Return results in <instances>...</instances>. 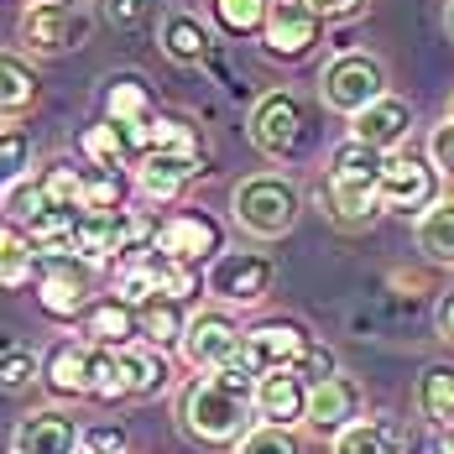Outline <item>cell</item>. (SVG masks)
<instances>
[{
    "label": "cell",
    "mask_w": 454,
    "mask_h": 454,
    "mask_svg": "<svg viewBox=\"0 0 454 454\" xmlns=\"http://www.w3.org/2000/svg\"><path fill=\"white\" fill-rule=\"evenodd\" d=\"M256 397H240V392H230L220 376H193L188 387H183L178 397V423L183 434L193 439V444H215V450H225V444H240L251 428H256Z\"/></svg>",
    "instance_id": "1"
},
{
    "label": "cell",
    "mask_w": 454,
    "mask_h": 454,
    "mask_svg": "<svg viewBox=\"0 0 454 454\" xmlns=\"http://www.w3.org/2000/svg\"><path fill=\"white\" fill-rule=\"evenodd\" d=\"M428 162L439 168V178L454 183V121L444 115L439 126H434V137H428Z\"/></svg>",
    "instance_id": "39"
},
{
    "label": "cell",
    "mask_w": 454,
    "mask_h": 454,
    "mask_svg": "<svg viewBox=\"0 0 454 454\" xmlns=\"http://www.w3.org/2000/svg\"><path fill=\"white\" fill-rule=\"evenodd\" d=\"M79 454H126V428L121 423H94V428H84Z\"/></svg>",
    "instance_id": "40"
},
{
    "label": "cell",
    "mask_w": 454,
    "mask_h": 454,
    "mask_svg": "<svg viewBox=\"0 0 454 454\" xmlns=\"http://www.w3.org/2000/svg\"><path fill=\"white\" fill-rule=\"evenodd\" d=\"M334 454H418V439L392 418H361L334 439Z\"/></svg>",
    "instance_id": "23"
},
{
    "label": "cell",
    "mask_w": 454,
    "mask_h": 454,
    "mask_svg": "<svg viewBox=\"0 0 454 454\" xmlns=\"http://www.w3.org/2000/svg\"><path fill=\"white\" fill-rule=\"evenodd\" d=\"M32 99H37V74H32V63L16 58V52H0V115H21Z\"/></svg>",
    "instance_id": "31"
},
{
    "label": "cell",
    "mask_w": 454,
    "mask_h": 454,
    "mask_svg": "<svg viewBox=\"0 0 454 454\" xmlns=\"http://www.w3.org/2000/svg\"><path fill=\"white\" fill-rule=\"evenodd\" d=\"M251 146L272 162H298L309 152V110L293 90H272L256 99L251 110V126H246Z\"/></svg>",
    "instance_id": "4"
},
{
    "label": "cell",
    "mask_w": 454,
    "mask_h": 454,
    "mask_svg": "<svg viewBox=\"0 0 454 454\" xmlns=\"http://www.w3.org/2000/svg\"><path fill=\"white\" fill-rule=\"evenodd\" d=\"M131 183L121 168H84V209H126Z\"/></svg>",
    "instance_id": "33"
},
{
    "label": "cell",
    "mask_w": 454,
    "mask_h": 454,
    "mask_svg": "<svg viewBox=\"0 0 454 454\" xmlns=\"http://www.w3.org/2000/svg\"><path fill=\"white\" fill-rule=\"evenodd\" d=\"M235 454H303V444H298V434L293 428H277V423H256L240 444H235Z\"/></svg>",
    "instance_id": "36"
},
{
    "label": "cell",
    "mask_w": 454,
    "mask_h": 454,
    "mask_svg": "<svg viewBox=\"0 0 454 454\" xmlns=\"http://www.w3.org/2000/svg\"><path fill=\"white\" fill-rule=\"evenodd\" d=\"M365 418V392L361 381H350V376H329L324 387H314V397H309V428H314L318 439H340L350 423H361Z\"/></svg>",
    "instance_id": "17"
},
{
    "label": "cell",
    "mask_w": 454,
    "mask_h": 454,
    "mask_svg": "<svg viewBox=\"0 0 454 454\" xmlns=\"http://www.w3.org/2000/svg\"><path fill=\"white\" fill-rule=\"evenodd\" d=\"M90 27L84 5H32L21 16V37L32 52H79L90 43Z\"/></svg>",
    "instance_id": "13"
},
{
    "label": "cell",
    "mask_w": 454,
    "mask_h": 454,
    "mask_svg": "<svg viewBox=\"0 0 454 454\" xmlns=\"http://www.w3.org/2000/svg\"><path fill=\"white\" fill-rule=\"evenodd\" d=\"M32 168V137L27 131H0V188H16Z\"/></svg>",
    "instance_id": "35"
},
{
    "label": "cell",
    "mask_w": 454,
    "mask_h": 454,
    "mask_svg": "<svg viewBox=\"0 0 454 454\" xmlns=\"http://www.w3.org/2000/svg\"><path fill=\"white\" fill-rule=\"evenodd\" d=\"M314 334L298 324V318H262L246 329V345H240V361L251 365L256 376H272V371H298V361L309 356Z\"/></svg>",
    "instance_id": "8"
},
{
    "label": "cell",
    "mask_w": 454,
    "mask_h": 454,
    "mask_svg": "<svg viewBox=\"0 0 454 454\" xmlns=\"http://www.w3.org/2000/svg\"><path fill=\"white\" fill-rule=\"evenodd\" d=\"M240 345H246V329L225 309H199L188 318V334H183L178 350H183V361L204 376V371H220V365L240 361Z\"/></svg>",
    "instance_id": "11"
},
{
    "label": "cell",
    "mask_w": 454,
    "mask_h": 454,
    "mask_svg": "<svg viewBox=\"0 0 454 454\" xmlns=\"http://www.w3.org/2000/svg\"><path fill=\"white\" fill-rule=\"evenodd\" d=\"M99 110H105V121H110V126H121L126 137H137V146H141V131L162 115L152 84H146L141 74H131V68H121V74H110V79H105V90H99Z\"/></svg>",
    "instance_id": "14"
},
{
    "label": "cell",
    "mask_w": 454,
    "mask_h": 454,
    "mask_svg": "<svg viewBox=\"0 0 454 454\" xmlns=\"http://www.w3.org/2000/svg\"><path fill=\"white\" fill-rule=\"evenodd\" d=\"M318 94H324L329 110L361 115L365 105H376L387 94V68L371 52H340V58H329V68L318 79Z\"/></svg>",
    "instance_id": "6"
},
{
    "label": "cell",
    "mask_w": 454,
    "mask_h": 454,
    "mask_svg": "<svg viewBox=\"0 0 454 454\" xmlns=\"http://www.w3.org/2000/svg\"><path fill=\"white\" fill-rule=\"evenodd\" d=\"M79 152H84V162L90 168H137L141 162V146L137 137H126L121 126H110V121H99V126H90L84 137H79Z\"/></svg>",
    "instance_id": "25"
},
{
    "label": "cell",
    "mask_w": 454,
    "mask_h": 454,
    "mask_svg": "<svg viewBox=\"0 0 454 454\" xmlns=\"http://www.w3.org/2000/svg\"><path fill=\"white\" fill-rule=\"evenodd\" d=\"M43 376V356H32L27 345H0V392H21Z\"/></svg>",
    "instance_id": "34"
},
{
    "label": "cell",
    "mask_w": 454,
    "mask_h": 454,
    "mask_svg": "<svg viewBox=\"0 0 454 454\" xmlns=\"http://www.w3.org/2000/svg\"><path fill=\"white\" fill-rule=\"evenodd\" d=\"M84 444V428L68 412H32L21 418V428L11 434V454H74Z\"/></svg>",
    "instance_id": "20"
},
{
    "label": "cell",
    "mask_w": 454,
    "mask_h": 454,
    "mask_svg": "<svg viewBox=\"0 0 454 454\" xmlns=\"http://www.w3.org/2000/svg\"><path fill=\"white\" fill-rule=\"evenodd\" d=\"M381 168H387V152L365 146V141H340L329 152V178H324V204L334 220L345 225H361L381 209Z\"/></svg>",
    "instance_id": "2"
},
{
    "label": "cell",
    "mask_w": 454,
    "mask_h": 454,
    "mask_svg": "<svg viewBox=\"0 0 454 454\" xmlns=\"http://www.w3.org/2000/svg\"><path fill=\"white\" fill-rule=\"evenodd\" d=\"M298 376H303V381H309V387H324V381H329V376H340V361H334V350H329V345H309V356H303V361H298Z\"/></svg>",
    "instance_id": "38"
},
{
    "label": "cell",
    "mask_w": 454,
    "mask_h": 454,
    "mask_svg": "<svg viewBox=\"0 0 454 454\" xmlns=\"http://www.w3.org/2000/svg\"><path fill=\"white\" fill-rule=\"evenodd\" d=\"M309 397H314V387L298 371H272L256 381V418L277 423V428H298V423H309Z\"/></svg>",
    "instance_id": "19"
},
{
    "label": "cell",
    "mask_w": 454,
    "mask_h": 454,
    "mask_svg": "<svg viewBox=\"0 0 454 454\" xmlns=\"http://www.w3.org/2000/svg\"><path fill=\"white\" fill-rule=\"evenodd\" d=\"M43 5H79V0H43Z\"/></svg>",
    "instance_id": "46"
},
{
    "label": "cell",
    "mask_w": 454,
    "mask_h": 454,
    "mask_svg": "<svg viewBox=\"0 0 454 454\" xmlns=\"http://www.w3.org/2000/svg\"><path fill=\"white\" fill-rule=\"evenodd\" d=\"M152 11H157V0H105L110 27H141V21H152Z\"/></svg>",
    "instance_id": "41"
},
{
    "label": "cell",
    "mask_w": 454,
    "mask_h": 454,
    "mask_svg": "<svg viewBox=\"0 0 454 454\" xmlns=\"http://www.w3.org/2000/svg\"><path fill=\"white\" fill-rule=\"evenodd\" d=\"M32 293H37V309H43L47 318L74 324V318L94 303L90 298L94 293L90 287V262H79V256H43Z\"/></svg>",
    "instance_id": "9"
},
{
    "label": "cell",
    "mask_w": 454,
    "mask_h": 454,
    "mask_svg": "<svg viewBox=\"0 0 454 454\" xmlns=\"http://www.w3.org/2000/svg\"><path fill=\"white\" fill-rule=\"evenodd\" d=\"M450 121H454V99H450Z\"/></svg>",
    "instance_id": "47"
},
{
    "label": "cell",
    "mask_w": 454,
    "mask_h": 454,
    "mask_svg": "<svg viewBox=\"0 0 454 454\" xmlns=\"http://www.w3.org/2000/svg\"><path fill=\"white\" fill-rule=\"evenodd\" d=\"M157 251H168L173 262H215L225 251V225L209 215V209H168L157 220Z\"/></svg>",
    "instance_id": "10"
},
{
    "label": "cell",
    "mask_w": 454,
    "mask_h": 454,
    "mask_svg": "<svg viewBox=\"0 0 454 454\" xmlns=\"http://www.w3.org/2000/svg\"><path fill=\"white\" fill-rule=\"evenodd\" d=\"M162 52H168L173 63H183V68L209 63V52H215V43H209V27H204L199 16H188V11H173V16L162 21Z\"/></svg>",
    "instance_id": "26"
},
{
    "label": "cell",
    "mask_w": 454,
    "mask_h": 454,
    "mask_svg": "<svg viewBox=\"0 0 454 454\" xmlns=\"http://www.w3.org/2000/svg\"><path fill=\"white\" fill-rule=\"evenodd\" d=\"M90 371H94V345H84V340H58L43 356V381L58 397H90Z\"/></svg>",
    "instance_id": "22"
},
{
    "label": "cell",
    "mask_w": 454,
    "mask_h": 454,
    "mask_svg": "<svg viewBox=\"0 0 454 454\" xmlns=\"http://www.w3.org/2000/svg\"><path fill=\"white\" fill-rule=\"evenodd\" d=\"M365 0H314V11L324 21H350V16H361Z\"/></svg>",
    "instance_id": "42"
},
{
    "label": "cell",
    "mask_w": 454,
    "mask_h": 454,
    "mask_svg": "<svg viewBox=\"0 0 454 454\" xmlns=\"http://www.w3.org/2000/svg\"><path fill=\"white\" fill-rule=\"evenodd\" d=\"M74 334L84 345H94V350H126V345L141 340V314L131 303H121L115 293H105V298H94L90 309L74 318Z\"/></svg>",
    "instance_id": "16"
},
{
    "label": "cell",
    "mask_w": 454,
    "mask_h": 454,
    "mask_svg": "<svg viewBox=\"0 0 454 454\" xmlns=\"http://www.w3.org/2000/svg\"><path fill=\"white\" fill-rule=\"evenodd\" d=\"M439 454H454V428H439Z\"/></svg>",
    "instance_id": "44"
},
{
    "label": "cell",
    "mask_w": 454,
    "mask_h": 454,
    "mask_svg": "<svg viewBox=\"0 0 454 454\" xmlns=\"http://www.w3.org/2000/svg\"><path fill=\"white\" fill-rule=\"evenodd\" d=\"M230 204H235L240 230H251L262 240H277V235H287V230L298 225L303 193H298V183L282 178V173H256V178L235 183V199Z\"/></svg>",
    "instance_id": "3"
},
{
    "label": "cell",
    "mask_w": 454,
    "mask_h": 454,
    "mask_svg": "<svg viewBox=\"0 0 454 454\" xmlns=\"http://www.w3.org/2000/svg\"><path fill=\"white\" fill-rule=\"evenodd\" d=\"M439 204V168L428 157H418L412 146L403 152H387V168H381V209L387 215H428Z\"/></svg>",
    "instance_id": "5"
},
{
    "label": "cell",
    "mask_w": 454,
    "mask_h": 454,
    "mask_svg": "<svg viewBox=\"0 0 454 454\" xmlns=\"http://www.w3.org/2000/svg\"><path fill=\"white\" fill-rule=\"evenodd\" d=\"M37 267H43V251L27 235V225L0 220V287H32Z\"/></svg>",
    "instance_id": "24"
},
{
    "label": "cell",
    "mask_w": 454,
    "mask_h": 454,
    "mask_svg": "<svg viewBox=\"0 0 454 454\" xmlns=\"http://www.w3.org/2000/svg\"><path fill=\"white\" fill-rule=\"evenodd\" d=\"M324 32V16H318L309 0H272L267 11V32H262V52L272 63H298L318 47Z\"/></svg>",
    "instance_id": "12"
},
{
    "label": "cell",
    "mask_w": 454,
    "mask_h": 454,
    "mask_svg": "<svg viewBox=\"0 0 454 454\" xmlns=\"http://www.w3.org/2000/svg\"><path fill=\"white\" fill-rule=\"evenodd\" d=\"M444 27H450V37H454V0H450V11H444Z\"/></svg>",
    "instance_id": "45"
},
{
    "label": "cell",
    "mask_w": 454,
    "mask_h": 454,
    "mask_svg": "<svg viewBox=\"0 0 454 454\" xmlns=\"http://www.w3.org/2000/svg\"><path fill=\"white\" fill-rule=\"evenodd\" d=\"M439 334H444V340H454V287L439 298Z\"/></svg>",
    "instance_id": "43"
},
{
    "label": "cell",
    "mask_w": 454,
    "mask_h": 454,
    "mask_svg": "<svg viewBox=\"0 0 454 454\" xmlns=\"http://www.w3.org/2000/svg\"><path fill=\"white\" fill-rule=\"evenodd\" d=\"M350 137L376 146V152H403L412 137V105L397 94H381L376 105H365L361 115H350Z\"/></svg>",
    "instance_id": "18"
},
{
    "label": "cell",
    "mask_w": 454,
    "mask_h": 454,
    "mask_svg": "<svg viewBox=\"0 0 454 454\" xmlns=\"http://www.w3.org/2000/svg\"><path fill=\"white\" fill-rule=\"evenodd\" d=\"M84 168H90V162L52 157L43 173H37V183H43V193H47L52 209H84Z\"/></svg>",
    "instance_id": "28"
},
{
    "label": "cell",
    "mask_w": 454,
    "mask_h": 454,
    "mask_svg": "<svg viewBox=\"0 0 454 454\" xmlns=\"http://www.w3.org/2000/svg\"><path fill=\"white\" fill-rule=\"evenodd\" d=\"M418 412L434 428H454V365H428L418 376Z\"/></svg>",
    "instance_id": "27"
},
{
    "label": "cell",
    "mask_w": 454,
    "mask_h": 454,
    "mask_svg": "<svg viewBox=\"0 0 454 454\" xmlns=\"http://www.w3.org/2000/svg\"><path fill=\"white\" fill-rule=\"evenodd\" d=\"M272 277H277V267L262 251H220L209 262V272H204V287L225 309H251V303H262L272 293Z\"/></svg>",
    "instance_id": "7"
},
{
    "label": "cell",
    "mask_w": 454,
    "mask_h": 454,
    "mask_svg": "<svg viewBox=\"0 0 454 454\" xmlns=\"http://www.w3.org/2000/svg\"><path fill=\"white\" fill-rule=\"evenodd\" d=\"M115 365H121V392H126V397H157V392L173 387V365H168V356H162L157 345H146V340L115 350Z\"/></svg>",
    "instance_id": "21"
},
{
    "label": "cell",
    "mask_w": 454,
    "mask_h": 454,
    "mask_svg": "<svg viewBox=\"0 0 454 454\" xmlns=\"http://www.w3.org/2000/svg\"><path fill=\"white\" fill-rule=\"evenodd\" d=\"M5 209H11V220H16V225H27V220H37V215H43V209H52V204H47V193H43V183H37V178H32V183L21 178L16 188H11Z\"/></svg>",
    "instance_id": "37"
},
{
    "label": "cell",
    "mask_w": 454,
    "mask_h": 454,
    "mask_svg": "<svg viewBox=\"0 0 454 454\" xmlns=\"http://www.w3.org/2000/svg\"><path fill=\"white\" fill-rule=\"evenodd\" d=\"M199 173H209L204 168V152L199 146H173V152H146L137 162V183L141 193L152 199V204H173L188 183L199 178Z\"/></svg>",
    "instance_id": "15"
},
{
    "label": "cell",
    "mask_w": 454,
    "mask_h": 454,
    "mask_svg": "<svg viewBox=\"0 0 454 454\" xmlns=\"http://www.w3.org/2000/svg\"><path fill=\"white\" fill-rule=\"evenodd\" d=\"M418 251L434 267H454V199H439L423 220H418Z\"/></svg>",
    "instance_id": "29"
},
{
    "label": "cell",
    "mask_w": 454,
    "mask_h": 454,
    "mask_svg": "<svg viewBox=\"0 0 454 454\" xmlns=\"http://www.w3.org/2000/svg\"><path fill=\"white\" fill-rule=\"evenodd\" d=\"M267 11H272V0H215V21L225 27V37H256L262 43V32H267Z\"/></svg>",
    "instance_id": "32"
},
{
    "label": "cell",
    "mask_w": 454,
    "mask_h": 454,
    "mask_svg": "<svg viewBox=\"0 0 454 454\" xmlns=\"http://www.w3.org/2000/svg\"><path fill=\"white\" fill-rule=\"evenodd\" d=\"M141 314V340L146 345H157V350H168V345H183V334H188V314H183L178 298H152Z\"/></svg>",
    "instance_id": "30"
}]
</instances>
